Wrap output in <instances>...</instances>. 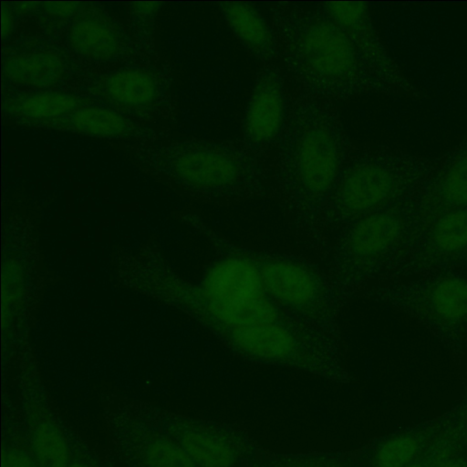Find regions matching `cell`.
<instances>
[{"mask_svg": "<svg viewBox=\"0 0 467 467\" xmlns=\"http://www.w3.org/2000/svg\"><path fill=\"white\" fill-rule=\"evenodd\" d=\"M288 97L285 125L267 163L269 199L298 246L318 260L322 215L353 140L337 105L289 84Z\"/></svg>", "mask_w": 467, "mask_h": 467, "instance_id": "6da1fadb", "label": "cell"}, {"mask_svg": "<svg viewBox=\"0 0 467 467\" xmlns=\"http://www.w3.org/2000/svg\"><path fill=\"white\" fill-rule=\"evenodd\" d=\"M289 85L336 105L364 95H398L367 67L321 3L265 4Z\"/></svg>", "mask_w": 467, "mask_h": 467, "instance_id": "7a4b0ae2", "label": "cell"}, {"mask_svg": "<svg viewBox=\"0 0 467 467\" xmlns=\"http://www.w3.org/2000/svg\"><path fill=\"white\" fill-rule=\"evenodd\" d=\"M112 147L141 171L198 203L228 207L269 199L266 164L240 139H205L173 133Z\"/></svg>", "mask_w": 467, "mask_h": 467, "instance_id": "3957f363", "label": "cell"}, {"mask_svg": "<svg viewBox=\"0 0 467 467\" xmlns=\"http://www.w3.org/2000/svg\"><path fill=\"white\" fill-rule=\"evenodd\" d=\"M443 159L444 153L430 158L353 140L322 215L318 261L323 264L331 240L352 223L390 207L405 186L430 182Z\"/></svg>", "mask_w": 467, "mask_h": 467, "instance_id": "277c9868", "label": "cell"}, {"mask_svg": "<svg viewBox=\"0 0 467 467\" xmlns=\"http://www.w3.org/2000/svg\"><path fill=\"white\" fill-rule=\"evenodd\" d=\"M216 254H234L256 268L267 297L287 315L318 334L342 354L340 326L346 304L324 265L306 253L276 251L236 243L195 220Z\"/></svg>", "mask_w": 467, "mask_h": 467, "instance_id": "5b68a950", "label": "cell"}, {"mask_svg": "<svg viewBox=\"0 0 467 467\" xmlns=\"http://www.w3.org/2000/svg\"><path fill=\"white\" fill-rule=\"evenodd\" d=\"M22 8L39 24L34 38L61 49L92 72L161 61L155 48L102 5L80 2L78 10L66 17Z\"/></svg>", "mask_w": 467, "mask_h": 467, "instance_id": "8992f818", "label": "cell"}, {"mask_svg": "<svg viewBox=\"0 0 467 467\" xmlns=\"http://www.w3.org/2000/svg\"><path fill=\"white\" fill-rule=\"evenodd\" d=\"M235 357L258 365L292 368L329 381L352 380L344 354L307 330L280 323L205 327Z\"/></svg>", "mask_w": 467, "mask_h": 467, "instance_id": "52a82bcc", "label": "cell"}, {"mask_svg": "<svg viewBox=\"0 0 467 467\" xmlns=\"http://www.w3.org/2000/svg\"><path fill=\"white\" fill-rule=\"evenodd\" d=\"M174 67L167 62L124 65L88 73L75 92L134 119L173 124L177 117Z\"/></svg>", "mask_w": 467, "mask_h": 467, "instance_id": "ba28073f", "label": "cell"}, {"mask_svg": "<svg viewBox=\"0 0 467 467\" xmlns=\"http://www.w3.org/2000/svg\"><path fill=\"white\" fill-rule=\"evenodd\" d=\"M157 425L199 467H239L252 454V444L236 429L212 420L156 410Z\"/></svg>", "mask_w": 467, "mask_h": 467, "instance_id": "9c48e42d", "label": "cell"}, {"mask_svg": "<svg viewBox=\"0 0 467 467\" xmlns=\"http://www.w3.org/2000/svg\"><path fill=\"white\" fill-rule=\"evenodd\" d=\"M288 101V83L280 65H260L244 109L241 140L266 166L284 128Z\"/></svg>", "mask_w": 467, "mask_h": 467, "instance_id": "30bf717a", "label": "cell"}, {"mask_svg": "<svg viewBox=\"0 0 467 467\" xmlns=\"http://www.w3.org/2000/svg\"><path fill=\"white\" fill-rule=\"evenodd\" d=\"M6 85L26 89H75L91 72L61 49L36 38L4 49Z\"/></svg>", "mask_w": 467, "mask_h": 467, "instance_id": "8fae6325", "label": "cell"}, {"mask_svg": "<svg viewBox=\"0 0 467 467\" xmlns=\"http://www.w3.org/2000/svg\"><path fill=\"white\" fill-rule=\"evenodd\" d=\"M343 26L370 71L398 95L420 99V92L405 78L379 36L367 4L321 2Z\"/></svg>", "mask_w": 467, "mask_h": 467, "instance_id": "7c38bea8", "label": "cell"}, {"mask_svg": "<svg viewBox=\"0 0 467 467\" xmlns=\"http://www.w3.org/2000/svg\"><path fill=\"white\" fill-rule=\"evenodd\" d=\"M27 128L83 135L111 142H140L172 134L170 126L145 123L100 103L80 107L62 117Z\"/></svg>", "mask_w": 467, "mask_h": 467, "instance_id": "4fadbf2b", "label": "cell"}, {"mask_svg": "<svg viewBox=\"0 0 467 467\" xmlns=\"http://www.w3.org/2000/svg\"><path fill=\"white\" fill-rule=\"evenodd\" d=\"M109 424L117 445L136 467H196L156 423L123 415L115 416Z\"/></svg>", "mask_w": 467, "mask_h": 467, "instance_id": "5bb4252c", "label": "cell"}, {"mask_svg": "<svg viewBox=\"0 0 467 467\" xmlns=\"http://www.w3.org/2000/svg\"><path fill=\"white\" fill-rule=\"evenodd\" d=\"M216 254L201 284L194 286L200 295L212 301L232 304L267 297L253 264L238 255Z\"/></svg>", "mask_w": 467, "mask_h": 467, "instance_id": "9a60e30c", "label": "cell"}, {"mask_svg": "<svg viewBox=\"0 0 467 467\" xmlns=\"http://www.w3.org/2000/svg\"><path fill=\"white\" fill-rule=\"evenodd\" d=\"M94 103L99 102L83 93L26 89L5 85L3 112L10 123L27 128L33 123L54 119Z\"/></svg>", "mask_w": 467, "mask_h": 467, "instance_id": "2e32d148", "label": "cell"}, {"mask_svg": "<svg viewBox=\"0 0 467 467\" xmlns=\"http://www.w3.org/2000/svg\"><path fill=\"white\" fill-rule=\"evenodd\" d=\"M22 410L39 467H67L69 452L66 437L42 391L27 389L22 396Z\"/></svg>", "mask_w": 467, "mask_h": 467, "instance_id": "e0dca14e", "label": "cell"}, {"mask_svg": "<svg viewBox=\"0 0 467 467\" xmlns=\"http://www.w3.org/2000/svg\"><path fill=\"white\" fill-rule=\"evenodd\" d=\"M217 5L235 38L260 65L279 64L272 26L255 4L226 1Z\"/></svg>", "mask_w": 467, "mask_h": 467, "instance_id": "ac0fdd59", "label": "cell"}, {"mask_svg": "<svg viewBox=\"0 0 467 467\" xmlns=\"http://www.w3.org/2000/svg\"><path fill=\"white\" fill-rule=\"evenodd\" d=\"M428 185L444 202L467 205V136L444 153L441 167Z\"/></svg>", "mask_w": 467, "mask_h": 467, "instance_id": "d6986e66", "label": "cell"}, {"mask_svg": "<svg viewBox=\"0 0 467 467\" xmlns=\"http://www.w3.org/2000/svg\"><path fill=\"white\" fill-rule=\"evenodd\" d=\"M432 305L436 313L449 320L467 316V283L459 278L441 281L432 292Z\"/></svg>", "mask_w": 467, "mask_h": 467, "instance_id": "ffe728a7", "label": "cell"}, {"mask_svg": "<svg viewBox=\"0 0 467 467\" xmlns=\"http://www.w3.org/2000/svg\"><path fill=\"white\" fill-rule=\"evenodd\" d=\"M433 239L439 248L447 252L467 246V210L457 209L443 214L435 225Z\"/></svg>", "mask_w": 467, "mask_h": 467, "instance_id": "44dd1931", "label": "cell"}, {"mask_svg": "<svg viewBox=\"0 0 467 467\" xmlns=\"http://www.w3.org/2000/svg\"><path fill=\"white\" fill-rule=\"evenodd\" d=\"M417 451L418 442L410 436L403 435L389 439L376 452V467H407Z\"/></svg>", "mask_w": 467, "mask_h": 467, "instance_id": "7402d4cb", "label": "cell"}, {"mask_svg": "<svg viewBox=\"0 0 467 467\" xmlns=\"http://www.w3.org/2000/svg\"><path fill=\"white\" fill-rule=\"evenodd\" d=\"M251 467H336L328 459L322 458H287L265 461Z\"/></svg>", "mask_w": 467, "mask_h": 467, "instance_id": "603a6c76", "label": "cell"}, {"mask_svg": "<svg viewBox=\"0 0 467 467\" xmlns=\"http://www.w3.org/2000/svg\"><path fill=\"white\" fill-rule=\"evenodd\" d=\"M3 456L8 467H39L35 458L19 450H11L6 453L3 451Z\"/></svg>", "mask_w": 467, "mask_h": 467, "instance_id": "cb8c5ba5", "label": "cell"}, {"mask_svg": "<svg viewBox=\"0 0 467 467\" xmlns=\"http://www.w3.org/2000/svg\"><path fill=\"white\" fill-rule=\"evenodd\" d=\"M67 467H93L90 463L81 459L69 460Z\"/></svg>", "mask_w": 467, "mask_h": 467, "instance_id": "d4e9b609", "label": "cell"}, {"mask_svg": "<svg viewBox=\"0 0 467 467\" xmlns=\"http://www.w3.org/2000/svg\"><path fill=\"white\" fill-rule=\"evenodd\" d=\"M435 467H462V466L457 462L449 460V461H445V462L439 463Z\"/></svg>", "mask_w": 467, "mask_h": 467, "instance_id": "484cf974", "label": "cell"}, {"mask_svg": "<svg viewBox=\"0 0 467 467\" xmlns=\"http://www.w3.org/2000/svg\"><path fill=\"white\" fill-rule=\"evenodd\" d=\"M2 467H8L5 457L2 455Z\"/></svg>", "mask_w": 467, "mask_h": 467, "instance_id": "4316f807", "label": "cell"}, {"mask_svg": "<svg viewBox=\"0 0 467 467\" xmlns=\"http://www.w3.org/2000/svg\"><path fill=\"white\" fill-rule=\"evenodd\" d=\"M407 467H425V466H423L422 464H420V463H413V464L408 465Z\"/></svg>", "mask_w": 467, "mask_h": 467, "instance_id": "83f0119b", "label": "cell"}]
</instances>
